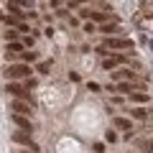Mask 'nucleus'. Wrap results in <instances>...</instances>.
<instances>
[{"instance_id":"1","label":"nucleus","mask_w":153,"mask_h":153,"mask_svg":"<svg viewBox=\"0 0 153 153\" xmlns=\"http://www.w3.org/2000/svg\"><path fill=\"white\" fill-rule=\"evenodd\" d=\"M28 74H31V69L26 64H8V69H5L8 79H21V76H28Z\"/></svg>"},{"instance_id":"2","label":"nucleus","mask_w":153,"mask_h":153,"mask_svg":"<svg viewBox=\"0 0 153 153\" xmlns=\"http://www.w3.org/2000/svg\"><path fill=\"white\" fill-rule=\"evenodd\" d=\"M10 140H16V143H21V146H28L31 151H38V146L31 140V135H28L26 130H18V133H10Z\"/></svg>"},{"instance_id":"3","label":"nucleus","mask_w":153,"mask_h":153,"mask_svg":"<svg viewBox=\"0 0 153 153\" xmlns=\"http://www.w3.org/2000/svg\"><path fill=\"white\" fill-rule=\"evenodd\" d=\"M107 49H133V41L130 38H107Z\"/></svg>"},{"instance_id":"4","label":"nucleus","mask_w":153,"mask_h":153,"mask_svg":"<svg viewBox=\"0 0 153 153\" xmlns=\"http://www.w3.org/2000/svg\"><path fill=\"white\" fill-rule=\"evenodd\" d=\"M13 123H16L21 130H31V120H28V115H21V112H16L13 115Z\"/></svg>"},{"instance_id":"5","label":"nucleus","mask_w":153,"mask_h":153,"mask_svg":"<svg viewBox=\"0 0 153 153\" xmlns=\"http://www.w3.org/2000/svg\"><path fill=\"white\" fill-rule=\"evenodd\" d=\"M21 51H23V46H21V44H16V41H8V54H5V59H8V61H13L18 54H21Z\"/></svg>"},{"instance_id":"6","label":"nucleus","mask_w":153,"mask_h":153,"mask_svg":"<svg viewBox=\"0 0 153 153\" xmlns=\"http://www.w3.org/2000/svg\"><path fill=\"white\" fill-rule=\"evenodd\" d=\"M10 107L16 110V112H21V115H31V107H33V105H26L23 100H13Z\"/></svg>"},{"instance_id":"7","label":"nucleus","mask_w":153,"mask_h":153,"mask_svg":"<svg viewBox=\"0 0 153 153\" xmlns=\"http://www.w3.org/2000/svg\"><path fill=\"white\" fill-rule=\"evenodd\" d=\"M112 125L115 128H120V130H130V120H125V117H115V120H112Z\"/></svg>"},{"instance_id":"8","label":"nucleus","mask_w":153,"mask_h":153,"mask_svg":"<svg viewBox=\"0 0 153 153\" xmlns=\"http://www.w3.org/2000/svg\"><path fill=\"white\" fill-rule=\"evenodd\" d=\"M82 18H94V21H107V13H92V10H82Z\"/></svg>"},{"instance_id":"9","label":"nucleus","mask_w":153,"mask_h":153,"mask_svg":"<svg viewBox=\"0 0 153 153\" xmlns=\"http://www.w3.org/2000/svg\"><path fill=\"white\" fill-rule=\"evenodd\" d=\"M120 61H123V56H112V59H105L102 66H105V69H112V66H117Z\"/></svg>"},{"instance_id":"10","label":"nucleus","mask_w":153,"mask_h":153,"mask_svg":"<svg viewBox=\"0 0 153 153\" xmlns=\"http://www.w3.org/2000/svg\"><path fill=\"white\" fill-rule=\"evenodd\" d=\"M102 33H107V36H112V33H120V28L115 26V23H105V26H102Z\"/></svg>"},{"instance_id":"11","label":"nucleus","mask_w":153,"mask_h":153,"mask_svg":"<svg viewBox=\"0 0 153 153\" xmlns=\"http://www.w3.org/2000/svg\"><path fill=\"white\" fill-rule=\"evenodd\" d=\"M138 148L146 151V153H153V138H151V140H140V143H138Z\"/></svg>"},{"instance_id":"12","label":"nucleus","mask_w":153,"mask_h":153,"mask_svg":"<svg viewBox=\"0 0 153 153\" xmlns=\"http://www.w3.org/2000/svg\"><path fill=\"white\" fill-rule=\"evenodd\" d=\"M130 97L135 102H148V94H143V92H130Z\"/></svg>"},{"instance_id":"13","label":"nucleus","mask_w":153,"mask_h":153,"mask_svg":"<svg viewBox=\"0 0 153 153\" xmlns=\"http://www.w3.org/2000/svg\"><path fill=\"white\" fill-rule=\"evenodd\" d=\"M49 69H51V61H41V64H38V71H41V74H46Z\"/></svg>"},{"instance_id":"14","label":"nucleus","mask_w":153,"mask_h":153,"mask_svg":"<svg viewBox=\"0 0 153 153\" xmlns=\"http://www.w3.org/2000/svg\"><path fill=\"white\" fill-rule=\"evenodd\" d=\"M133 115H135V117H138V120H143V117H146V110H143V107H135V110H133Z\"/></svg>"},{"instance_id":"15","label":"nucleus","mask_w":153,"mask_h":153,"mask_svg":"<svg viewBox=\"0 0 153 153\" xmlns=\"http://www.w3.org/2000/svg\"><path fill=\"white\" fill-rule=\"evenodd\" d=\"M16 38H18L16 31H5V41H16Z\"/></svg>"},{"instance_id":"16","label":"nucleus","mask_w":153,"mask_h":153,"mask_svg":"<svg viewBox=\"0 0 153 153\" xmlns=\"http://www.w3.org/2000/svg\"><path fill=\"white\" fill-rule=\"evenodd\" d=\"M105 138H107V143H115V140H117V133H112V130H110Z\"/></svg>"},{"instance_id":"17","label":"nucleus","mask_w":153,"mask_h":153,"mask_svg":"<svg viewBox=\"0 0 153 153\" xmlns=\"http://www.w3.org/2000/svg\"><path fill=\"white\" fill-rule=\"evenodd\" d=\"M117 89H120V92H130L133 87H130V84H117Z\"/></svg>"},{"instance_id":"18","label":"nucleus","mask_w":153,"mask_h":153,"mask_svg":"<svg viewBox=\"0 0 153 153\" xmlns=\"http://www.w3.org/2000/svg\"><path fill=\"white\" fill-rule=\"evenodd\" d=\"M28 153H31V151H28Z\"/></svg>"}]
</instances>
